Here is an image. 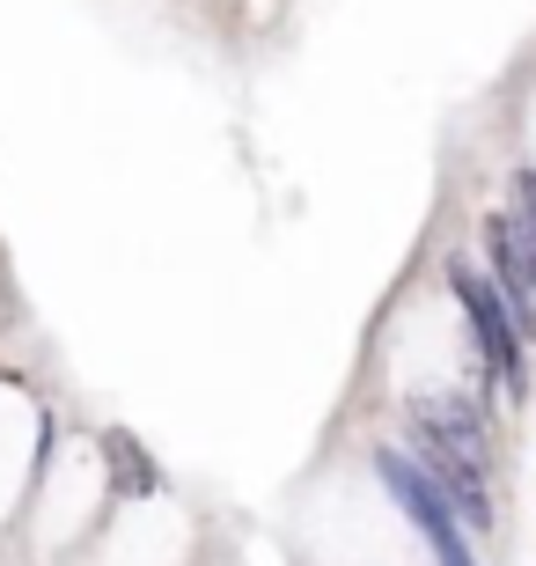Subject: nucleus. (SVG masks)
Wrapping results in <instances>:
<instances>
[{"mask_svg":"<svg viewBox=\"0 0 536 566\" xmlns=\"http://www.w3.org/2000/svg\"><path fill=\"white\" fill-rule=\"evenodd\" d=\"M375 471H382V485H390V501L404 507V523H412L419 537L433 545V559H441V566H477V559H471V537H463V523H455L449 501H441V485H433L427 471L404 457V449H375Z\"/></svg>","mask_w":536,"mask_h":566,"instance_id":"nucleus-2","label":"nucleus"},{"mask_svg":"<svg viewBox=\"0 0 536 566\" xmlns=\"http://www.w3.org/2000/svg\"><path fill=\"white\" fill-rule=\"evenodd\" d=\"M449 294L463 302V324H471V346L485 354V368L500 376V390H522V382H529V360H522L515 316H507V302L493 294V280L477 273L471 258H455V265H449Z\"/></svg>","mask_w":536,"mask_h":566,"instance_id":"nucleus-1","label":"nucleus"}]
</instances>
